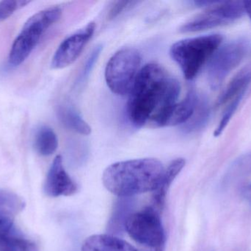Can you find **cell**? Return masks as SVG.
Returning a JSON list of instances; mask_svg holds the SVG:
<instances>
[{
    "label": "cell",
    "instance_id": "83f0119b",
    "mask_svg": "<svg viewBox=\"0 0 251 251\" xmlns=\"http://www.w3.org/2000/svg\"><path fill=\"white\" fill-rule=\"evenodd\" d=\"M245 10L249 14L251 19V1H244Z\"/></svg>",
    "mask_w": 251,
    "mask_h": 251
},
{
    "label": "cell",
    "instance_id": "ba28073f",
    "mask_svg": "<svg viewBox=\"0 0 251 251\" xmlns=\"http://www.w3.org/2000/svg\"><path fill=\"white\" fill-rule=\"evenodd\" d=\"M248 49V41L239 39L225 44L215 52L208 69V80L212 89L221 86L227 75L244 58Z\"/></svg>",
    "mask_w": 251,
    "mask_h": 251
},
{
    "label": "cell",
    "instance_id": "5b68a950",
    "mask_svg": "<svg viewBox=\"0 0 251 251\" xmlns=\"http://www.w3.org/2000/svg\"><path fill=\"white\" fill-rule=\"evenodd\" d=\"M141 63L140 53L134 48H124L115 53L107 63L105 80L115 94L125 95L131 91Z\"/></svg>",
    "mask_w": 251,
    "mask_h": 251
},
{
    "label": "cell",
    "instance_id": "d4e9b609",
    "mask_svg": "<svg viewBox=\"0 0 251 251\" xmlns=\"http://www.w3.org/2000/svg\"><path fill=\"white\" fill-rule=\"evenodd\" d=\"M13 225V215L0 212V232L10 233Z\"/></svg>",
    "mask_w": 251,
    "mask_h": 251
},
{
    "label": "cell",
    "instance_id": "d6986e66",
    "mask_svg": "<svg viewBox=\"0 0 251 251\" xmlns=\"http://www.w3.org/2000/svg\"><path fill=\"white\" fill-rule=\"evenodd\" d=\"M0 251H38L35 243L22 237L0 232Z\"/></svg>",
    "mask_w": 251,
    "mask_h": 251
},
{
    "label": "cell",
    "instance_id": "7402d4cb",
    "mask_svg": "<svg viewBox=\"0 0 251 251\" xmlns=\"http://www.w3.org/2000/svg\"><path fill=\"white\" fill-rule=\"evenodd\" d=\"M244 94L245 93H241V94H239L237 97H234L232 101L230 103L229 106L226 108L225 112H224V115H223L222 118H221V122H220L218 128H216L215 132H214V136H215V137H219V136L224 132V130L226 128L228 124L229 123L231 118L233 117L234 113H235L236 111H237V108H238L239 105H240Z\"/></svg>",
    "mask_w": 251,
    "mask_h": 251
},
{
    "label": "cell",
    "instance_id": "4316f807",
    "mask_svg": "<svg viewBox=\"0 0 251 251\" xmlns=\"http://www.w3.org/2000/svg\"><path fill=\"white\" fill-rule=\"evenodd\" d=\"M245 197L251 204V184L244 191Z\"/></svg>",
    "mask_w": 251,
    "mask_h": 251
},
{
    "label": "cell",
    "instance_id": "9a60e30c",
    "mask_svg": "<svg viewBox=\"0 0 251 251\" xmlns=\"http://www.w3.org/2000/svg\"><path fill=\"white\" fill-rule=\"evenodd\" d=\"M57 117L66 128L82 135L91 133L90 125L82 119L79 112L69 105H63L57 109Z\"/></svg>",
    "mask_w": 251,
    "mask_h": 251
},
{
    "label": "cell",
    "instance_id": "ffe728a7",
    "mask_svg": "<svg viewBox=\"0 0 251 251\" xmlns=\"http://www.w3.org/2000/svg\"><path fill=\"white\" fill-rule=\"evenodd\" d=\"M251 173V153H246L236 159L229 167L224 178L226 183L236 181L238 178Z\"/></svg>",
    "mask_w": 251,
    "mask_h": 251
},
{
    "label": "cell",
    "instance_id": "30bf717a",
    "mask_svg": "<svg viewBox=\"0 0 251 251\" xmlns=\"http://www.w3.org/2000/svg\"><path fill=\"white\" fill-rule=\"evenodd\" d=\"M44 193L49 197L72 196L78 191L77 184L69 176L63 166L61 156L53 161L44 185Z\"/></svg>",
    "mask_w": 251,
    "mask_h": 251
},
{
    "label": "cell",
    "instance_id": "8fae6325",
    "mask_svg": "<svg viewBox=\"0 0 251 251\" xmlns=\"http://www.w3.org/2000/svg\"><path fill=\"white\" fill-rule=\"evenodd\" d=\"M81 251H137L122 239L110 234H96L84 241Z\"/></svg>",
    "mask_w": 251,
    "mask_h": 251
},
{
    "label": "cell",
    "instance_id": "3957f363",
    "mask_svg": "<svg viewBox=\"0 0 251 251\" xmlns=\"http://www.w3.org/2000/svg\"><path fill=\"white\" fill-rule=\"evenodd\" d=\"M223 39L220 34L186 38L173 44L170 55L181 68L184 78L193 80L219 49Z\"/></svg>",
    "mask_w": 251,
    "mask_h": 251
},
{
    "label": "cell",
    "instance_id": "5bb4252c",
    "mask_svg": "<svg viewBox=\"0 0 251 251\" xmlns=\"http://www.w3.org/2000/svg\"><path fill=\"white\" fill-rule=\"evenodd\" d=\"M199 99L194 91H190L184 100L175 105L167 121L166 126L184 125L194 113Z\"/></svg>",
    "mask_w": 251,
    "mask_h": 251
},
{
    "label": "cell",
    "instance_id": "ac0fdd59",
    "mask_svg": "<svg viewBox=\"0 0 251 251\" xmlns=\"http://www.w3.org/2000/svg\"><path fill=\"white\" fill-rule=\"evenodd\" d=\"M210 111L204 99H199L197 106L192 117L184 124L183 129L187 133L194 132L203 128L209 119Z\"/></svg>",
    "mask_w": 251,
    "mask_h": 251
},
{
    "label": "cell",
    "instance_id": "4fadbf2b",
    "mask_svg": "<svg viewBox=\"0 0 251 251\" xmlns=\"http://www.w3.org/2000/svg\"><path fill=\"white\" fill-rule=\"evenodd\" d=\"M185 160L184 159H176L173 161L168 167L165 169L162 181L159 187L153 192V207L159 212L162 210L165 205L166 194L177 175L180 173L183 168L185 166Z\"/></svg>",
    "mask_w": 251,
    "mask_h": 251
},
{
    "label": "cell",
    "instance_id": "9c48e42d",
    "mask_svg": "<svg viewBox=\"0 0 251 251\" xmlns=\"http://www.w3.org/2000/svg\"><path fill=\"white\" fill-rule=\"evenodd\" d=\"M95 28V23L91 22L63 41L53 56L51 68L61 69L72 64L94 35Z\"/></svg>",
    "mask_w": 251,
    "mask_h": 251
},
{
    "label": "cell",
    "instance_id": "7a4b0ae2",
    "mask_svg": "<svg viewBox=\"0 0 251 251\" xmlns=\"http://www.w3.org/2000/svg\"><path fill=\"white\" fill-rule=\"evenodd\" d=\"M164 172L162 162L152 158L117 162L104 171L103 184L119 197H134L154 192L162 181Z\"/></svg>",
    "mask_w": 251,
    "mask_h": 251
},
{
    "label": "cell",
    "instance_id": "6da1fadb",
    "mask_svg": "<svg viewBox=\"0 0 251 251\" xmlns=\"http://www.w3.org/2000/svg\"><path fill=\"white\" fill-rule=\"evenodd\" d=\"M179 83L157 63L140 69L127 103V114L136 127L166 126L167 121L179 97Z\"/></svg>",
    "mask_w": 251,
    "mask_h": 251
},
{
    "label": "cell",
    "instance_id": "7c38bea8",
    "mask_svg": "<svg viewBox=\"0 0 251 251\" xmlns=\"http://www.w3.org/2000/svg\"><path fill=\"white\" fill-rule=\"evenodd\" d=\"M132 197H119L115 204L107 225V231L110 235L117 237L125 232L126 222L134 212V201Z\"/></svg>",
    "mask_w": 251,
    "mask_h": 251
},
{
    "label": "cell",
    "instance_id": "8992f818",
    "mask_svg": "<svg viewBox=\"0 0 251 251\" xmlns=\"http://www.w3.org/2000/svg\"><path fill=\"white\" fill-rule=\"evenodd\" d=\"M159 211L153 206L133 212L125 224V231L136 243L152 249H160L165 241Z\"/></svg>",
    "mask_w": 251,
    "mask_h": 251
},
{
    "label": "cell",
    "instance_id": "cb8c5ba5",
    "mask_svg": "<svg viewBox=\"0 0 251 251\" xmlns=\"http://www.w3.org/2000/svg\"><path fill=\"white\" fill-rule=\"evenodd\" d=\"M101 50H102L101 46H97L91 52V54L89 55L88 59H87L86 62H85V66H84L83 70H82V75H81V81H85L88 78L94 65H95L96 61H97L100 53H101Z\"/></svg>",
    "mask_w": 251,
    "mask_h": 251
},
{
    "label": "cell",
    "instance_id": "2e32d148",
    "mask_svg": "<svg viewBox=\"0 0 251 251\" xmlns=\"http://www.w3.org/2000/svg\"><path fill=\"white\" fill-rule=\"evenodd\" d=\"M251 82V64L243 68L231 80L228 86L224 90L218 100V104L223 105L228 103L241 93L246 92Z\"/></svg>",
    "mask_w": 251,
    "mask_h": 251
},
{
    "label": "cell",
    "instance_id": "603a6c76",
    "mask_svg": "<svg viewBox=\"0 0 251 251\" xmlns=\"http://www.w3.org/2000/svg\"><path fill=\"white\" fill-rule=\"evenodd\" d=\"M28 1H0V22L10 17L16 10L29 4Z\"/></svg>",
    "mask_w": 251,
    "mask_h": 251
},
{
    "label": "cell",
    "instance_id": "52a82bcc",
    "mask_svg": "<svg viewBox=\"0 0 251 251\" xmlns=\"http://www.w3.org/2000/svg\"><path fill=\"white\" fill-rule=\"evenodd\" d=\"M244 1H218L180 28L184 33L199 32L231 23L244 15Z\"/></svg>",
    "mask_w": 251,
    "mask_h": 251
},
{
    "label": "cell",
    "instance_id": "e0dca14e",
    "mask_svg": "<svg viewBox=\"0 0 251 251\" xmlns=\"http://www.w3.org/2000/svg\"><path fill=\"white\" fill-rule=\"evenodd\" d=\"M34 145L36 151L41 156H51L58 147L57 135L51 128L43 125L35 133Z\"/></svg>",
    "mask_w": 251,
    "mask_h": 251
},
{
    "label": "cell",
    "instance_id": "277c9868",
    "mask_svg": "<svg viewBox=\"0 0 251 251\" xmlns=\"http://www.w3.org/2000/svg\"><path fill=\"white\" fill-rule=\"evenodd\" d=\"M62 13L60 7H51L29 17L13 41L9 54V64L12 66L22 64L38 45L44 32L60 19Z\"/></svg>",
    "mask_w": 251,
    "mask_h": 251
},
{
    "label": "cell",
    "instance_id": "44dd1931",
    "mask_svg": "<svg viewBox=\"0 0 251 251\" xmlns=\"http://www.w3.org/2000/svg\"><path fill=\"white\" fill-rule=\"evenodd\" d=\"M25 208V202L16 193L0 188V212L16 215Z\"/></svg>",
    "mask_w": 251,
    "mask_h": 251
},
{
    "label": "cell",
    "instance_id": "484cf974",
    "mask_svg": "<svg viewBox=\"0 0 251 251\" xmlns=\"http://www.w3.org/2000/svg\"><path fill=\"white\" fill-rule=\"evenodd\" d=\"M136 1H118L115 3L114 5L112 7L111 10L109 14L110 19H113L116 16H119L121 13L125 10L128 7H131L133 4H136Z\"/></svg>",
    "mask_w": 251,
    "mask_h": 251
}]
</instances>
